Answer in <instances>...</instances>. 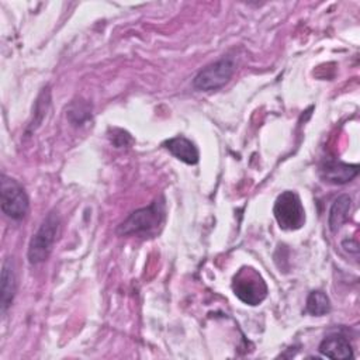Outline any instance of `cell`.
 I'll list each match as a JSON object with an SVG mask.
<instances>
[{"mask_svg":"<svg viewBox=\"0 0 360 360\" xmlns=\"http://www.w3.org/2000/svg\"><path fill=\"white\" fill-rule=\"evenodd\" d=\"M233 294L248 305H259L267 297V285L253 267H242L232 280Z\"/></svg>","mask_w":360,"mask_h":360,"instance_id":"1","label":"cell"},{"mask_svg":"<svg viewBox=\"0 0 360 360\" xmlns=\"http://www.w3.org/2000/svg\"><path fill=\"white\" fill-rule=\"evenodd\" d=\"M165 205L162 201L155 200L150 205L139 208L129 214V217L118 226L122 235H143L153 232L163 221Z\"/></svg>","mask_w":360,"mask_h":360,"instance_id":"2","label":"cell"},{"mask_svg":"<svg viewBox=\"0 0 360 360\" xmlns=\"http://www.w3.org/2000/svg\"><path fill=\"white\" fill-rule=\"evenodd\" d=\"M59 229V217L56 212H49L41 226L31 238L28 245V260L31 264L45 262L52 250Z\"/></svg>","mask_w":360,"mask_h":360,"instance_id":"3","label":"cell"},{"mask_svg":"<svg viewBox=\"0 0 360 360\" xmlns=\"http://www.w3.org/2000/svg\"><path fill=\"white\" fill-rule=\"evenodd\" d=\"M274 218L281 229L295 231L305 222V211L301 198L294 191H283L273 207Z\"/></svg>","mask_w":360,"mask_h":360,"instance_id":"4","label":"cell"},{"mask_svg":"<svg viewBox=\"0 0 360 360\" xmlns=\"http://www.w3.org/2000/svg\"><path fill=\"white\" fill-rule=\"evenodd\" d=\"M1 211L11 219H22L28 212V197L22 186L6 174H1L0 181Z\"/></svg>","mask_w":360,"mask_h":360,"instance_id":"5","label":"cell"},{"mask_svg":"<svg viewBox=\"0 0 360 360\" xmlns=\"http://www.w3.org/2000/svg\"><path fill=\"white\" fill-rule=\"evenodd\" d=\"M233 72H235V60L232 58H222L205 66L204 69H201L195 75L193 80V86L194 89L201 91L217 90L229 82Z\"/></svg>","mask_w":360,"mask_h":360,"instance_id":"6","label":"cell"},{"mask_svg":"<svg viewBox=\"0 0 360 360\" xmlns=\"http://www.w3.org/2000/svg\"><path fill=\"white\" fill-rule=\"evenodd\" d=\"M359 173L357 165H349L339 160H329L321 167V177L323 181L332 184H345L354 179Z\"/></svg>","mask_w":360,"mask_h":360,"instance_id":"7","label":"cell"},{"mask_svg":"<svg viewBox=\"0 0 360 360\" xmlns=\"http://www.w3.org/2000/svg\"><path fill=\"white\" fill-rule=\"evenodd\" d=\"M319 353L329 359L346 360L353 357V350L349 340L342 335H329L319 345Z\"/></svg>","mask_w":360,"mask_h":360,"instance_id":"8","label":"cell"},{"mask_svg":"<svg viewBox=\"0 0 360 360\" xmlns=\"http://www.w3.org/2000/svg\"><path fill=\"white\" fill-rule=\"evenodd\" d=\"M165 149H167L176 159L187 163V165H195L198 162V149L195 145L184 138V136H174L163 142Z\"/></svg>","mask_w":360,"mask_h":360,"instance_id":"9","label":"cell"},{"mask_svg":"<svg viewBox=\"0 0 360 360\" xmlns=\"http://www.w3.org/2000/svg\"><path fill=\"white\" fill-rule=\"evenodd\" d=\"M350 208H352V198L346 194L338 197L333 201L329 210V218H328V225L332 232L339 231L342 225L349 219Z\"/></svg>","mask_w":360,"mask_h":360,"instance_id":"10","label":"cell"},{"mask_svg":"<svg viewBox=\"0 0 360 360\" xmlns=\"http://www.w3.org/2000/svg\"><path fill=\"white\" fill-rule=\"evenodd\" d=\"M15 273L13 269V263L10 260H4L1 267V311L6 312L7 308L11 305L14 294H15Z\"/></svg>","mask_w":360,"mask_h":360,"instance_id":"11","label":"cell"},{"mask_svg":"<svg viewBox=\"0 0 360 360\" xmlns=\"http://www.w3.org/2000/svg\"><path fill=\"white\" fill-rule=\"evenodd\" d=\"M305 309L314 316L326 315L330 311L329 297L323 291H311L307 298Z\"/></svg>","mask_w":360,"mask_h":360,"instance_id":"12","label":"cell"}]
</instances>
